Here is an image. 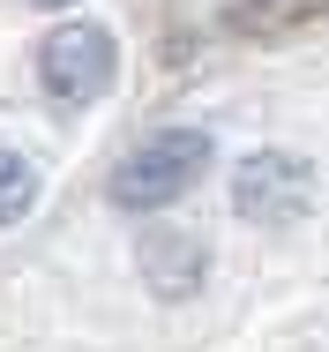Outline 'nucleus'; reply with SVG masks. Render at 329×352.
I'll return each mask as SVG.
<instances>
[{
  "mask_svg": "<svg viewBox=\"0 0 329 352\" xmlns=\"http://www.w3.org/2000/svg\"><path fill=\"white\" fill-rule=\"evenodd\" d=\"M232 210L247 225H299L315 210V165L299 150H255L232 173Z\"/></svg>",
  "mask_w": 329,
  "mask_h": 352,
  "instance_id": "2",
  "label": "nucleus"
},
{
  "mask_svg": "<svg viewBox=\"0 0 329 352\" xmlns=\"http://www.w3.org/2000/svg\"><path fill=\"white\" fill-rule=\"evenodd\" d=\"M38 75L60 105H90L113 90V30L98 23H60L45 45H38Z\"/></svg>",
  "mask_w": 329,
  "mask_h": 352,
  "instance_id": "3",
  "label": "nucleus"
},
{
  "mask_svg": "<svg viewBox=\"0 0 329 352\" xmlns=\"http://www.w3.org/2000/svg\"><path fill=\"white\" fill-rule=\"evenodd\" d=\"M135 270L150 278L157 300H188L202 285V270H209V248H202L188 225H150V232L135 240Z\"/></svg>",
  "mask_w": 329,
  "mask_h": 352,
  "instance_id": "4",
  "label": "nucleus"
},
{
  "mask_svg": "<svg viewBox=\"0 0 329 352\" xmlns=\"http://www.w3.org/2000/svg\"><path fill=\"white\" fill-rule=\"evenodd\" d=\"M30 203H38V165L15 157V150H0V225L30 217Z\"/></svg>",
  "mask_w": 329,
  "mask_h": 352,
  "instance_id": "5",
  "label": "nucleus"
},
{
  "mask_svg": "<svg viewBox=\"0 0 329 352\" xmlns=\"http://www.w3.org/2000/svg\"><path fill=\"white\" fill-rule=\"evenodd\" d=\"M38 8H67V0H38Z\"/></svg>",
  "mask_w": 329,
  "mask_h": 352,
  "instance_id": "6",
  "label": "nucleus"
},
{
  "mask_svg": "<svg viewBox=\"0 0 329 352\" xmlns=\"http://www.w3.org/2000/svg\"><path fill=\"white\" fill-rule=\"evenodd\" d=\"M202 165H209V135L202 128H165L113 173V203L120 210H165L202 180Z\"/></svg>",
  "mask_w": 329,
  "mask_h": 352,
  "instance_id": "1",
  "label": "nucleus"
}]
</instances>
